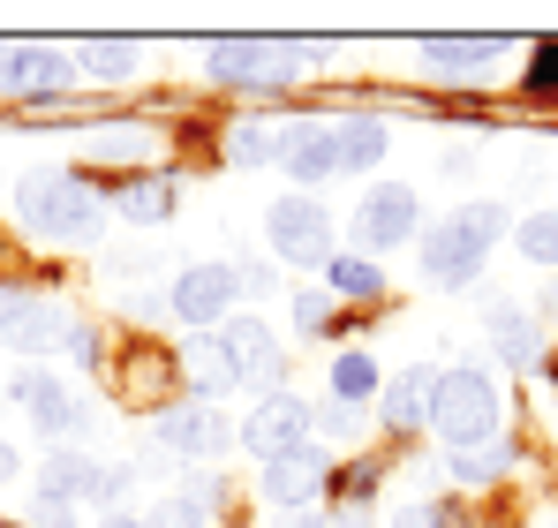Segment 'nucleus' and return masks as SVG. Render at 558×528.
<instances>
[{
  "mask_svg": "<svg viewBox=\"0 0 558 528\" xmlns=\"http://www.w3.org/2000/svg\"><path fill=\"white\" fill-rule=\"evenodd\" d=\"M506 235V212L498 204H461V212H446L430 235H423V272L438 279V287H468L483 257H490V242Z\"/></svg>",
  "mask_w": 558,
  "mask_h": 528,
  "instance_id": "obj_1",
  "label": "nucleus"
},
{
  "mask_svg": "<svg viewBox=\"0 0 558 528\" xmlns=\"http://www.w3.org/2000/svg\"><path fill=\"white\" fill-rule=\"evenodd\" d=\"M15 219L31 235H46V242H84L106 219V196L84 175H46V181H31V189H15Z\"/></svg>",
  "mask_w": 558,
  "mask_h": 528,
  "instance_id": "obj_2",
  "label": "nucleus"
},
{
  "mask_svg": "<svg viewBox=\"0 0 558 528\" xmlns=\"http://www.w3.org/2000/svg\"><path fill=\"white\" fill-rule=\"evenodd\" d=\"M430 423H438V439L453 445V453H461V445L498 439V385H490L483 370H438Z\"/></svg>",
  "mask_w": 558,
  "mask_h": 528,
  "instance_id": "obj_3",
  "label": "nucleus"
},
{
  "mask_svg": "<svg viewBox=\"0 0 558 528\" xmlns=\"http://www.w3.org/2000/svg\"><path fill=\"white\" fill-rule=\"evenodd\" d=\"M129 491V468H106L92 453H53L46 460V476H38V506H53V514H84V506H113Z\"/></svg>",
  "mask_w": 558,
  "mask_h": 528,
  "instance_id": "obj_4",
  "label": "nucleus"
},
{
  "mask_svg": "<svg viewBox=\"0 0 558 528\" xmlns=\"http://www.w3.org/2000/svg\"><path fill=\"white\" fill-rule=\"evenodd\" d=\"M310 69L302 46H265V38H227L204 53V76L211 84H250V91H272V84H294Z\"/></svg>",
  "mask_w": 558,
  "mask_h": 528,
  "instance_id": "obj_5",
  "label": "nucleus"
},
{
  "mask_svg": "<svg viewBox=\"0 0 558 528\" xmlns=\"http://www.w3.org/2000/svg\"><path fill=\"white\" fill-rule=\"evenodd\" d=\"M265 235H272V257L279 264H332V219H325V204L317 196H279L272 212H265Z\"/></svg>",
  "mask_w": 558,
  "mask_h": 528,
  "instance_id": "obj_6",
  "label": "nucleus"
},
{
  "mask_svg": "<svg viewBox=\"0 0 558 528\" xmlns=\"http://www.w3.org/2000/svg\"><path fill=\"white\" fill-rule=\"evenodd\" d=\"M234 295H242V272H234V264H182L167 310H174L182 325H196V333H219V325L234 317Z\"/></svg>",
  "mask_w": 558,
  "mask_h": 528,
  "instance_id": "obj_7",
  "label": "nucleus"
},
{
  "mask_svg": "<svg viewBox=\"0 0 558 528\" xmlns=\"http://www.w3.org/2000/svg\"><path fill=\"white\" fill-rule=\"evenodd\" d=\"M8 400L31 408V431H38V439H76V431H84V400H76L53 370H15V377H8Z\"/></svg>",
  "mask_w": 558,
  "mask_h": 528,
  "instance_id": "obj_8",
  "label": "nucleus"
},
{
  "mask_svg": "<svg viewBox=\"0 0 558 528\" xmlns=\"http://www.w3.org/2000/svg\"><path fill=\"white\" fill-rule=\"evenodd\" d=\"M151 439H159V453H182V460H219L234 445V423L211 400H182V408H167L151 423Z\"/></svg>",
  "mask_w": 558,
  "mask_h": 528,
  "instance_id": "obj_9",
  "label": "nucleus"
},
{
  "mask_svg": "<svg viewBox=\"0 0 558 528\" xmlns=\"http://www.w3.org/2000/svg\"><path fill=\"white\" fill-rule=\"evenodd\" d=\"M219 355H227L234 385H257V393H272L279 370H287V355H279L265 317H227V325H219Z\"/></svg>",
  "mask_w": 558,
  "mask_h": 528,
  "instance_id": "obj_10",
  "label": "nucleus"
},
{
  "mask_svg": "<svg viewBox=\"0 0 558 528\" xmlns=\"http://www.w3.org/2000/svg\"><path fill=\"white\" fill-rule=\"evenodd\" d=\"M242 445H250L257 460L302 453V445H310V408H302L294 393H265V400H257V416L242 423Z\"/></svg>",
  "mask_w": 558,
  "mask_h": 528,
  "instance_id": "obj_11",
  "label": "nucleus"
},
{
  "mask_svg": "<svg viewBox=\"0 0 558 528\" xmlns=\"http://www.w3.org/2000/svg\"><path fill=\"white\" fill-rule=\"evenodd\" d=\"M408 235H415V189L408 181H385L355 204V242L363 250H400Z\"/></svg>",
  "mask_w": 558,
  "mask_h": 528,
  "instance_id": "obj_12",
  "label": "nucleus"
},
{
  "mask_svg": "<svg viewBox=\"0 0 558 528\" xmlns=\"http://www.w3.org/2000/svg\"><path fill=\"white\" fill-rule=\"evenodd\" d=\"M76 84V61L53 53V46H0V91H69Z\"/></svg>",
  "mask_w": 558,
  "mask_h": 528,
  "instance_id": "obj_13",
  "label": "nucleus"
},
{
  "mask_svg": "<svg viewBox=\"0 0 558 528\" xmlns=\"http://www.w3.org/2000/svg\"><path fill=\"white\" fill-rule=\"evenodd\" d=\"M287 175L302 181V196L317 189V181L348 175V159H340V129H325V121H310V129H294V144H287V159H279Z\"/></svg>",
  "mask_w": 558,
  "mask_h": 528,
  "instance_id": "obj_14",
  "label": "nucleus"
},
{
  "mask_svg": "<svg viewBox=\"0 0 558 528\" xmlns=\"http://www.w3.org/2000/svg\"><path fill=\"white\" fill-rule=\"evenodd\" d=\"M317 491H325V453H317V445L265 460V499H279V506H310Z\"/></svg>",
  "mask_w": 558,
  "mask_h": 528,
  "instance_id": "obj_15",
  "label": "nucleus"
},
{
  "mask_svg": "<svg viewBox=\"0 0 558 528\" xmlns=\"http://www.w3.org/2000/svg\"><path fill=\"white\" fill-rule=\"evenodd\" d=\"M498 53H506L498 38H430V46H423V69H430V76H490Z\"/></svg>",
  "mask_w": 558,
  "mask_h": 528,
  "instance_id": "obj_16",
  "label": "nucleus"
},
{
  "mask_svg": "<svg viewBox=\"0 0 558 528\" xmlns=\"http://www.w3.org/2000/svg\"><path fill=\"white\" fill-rule=\"evenodd\" d=\"M430 393H438V370H423V362L400 370V377L385 385V423H392V431H423V423H430Z\"/></svg>",
  "mask_w": 558,
  "mask_h": 528,
  "instance_id": "obj_17",
  "label": "nucleus"
},
{
  "mask_svg": "<svg viewBox=\"0 0 558 528\" xmlns=\"http://www.w3.org/2000/svg\"><path fill=\"white\" fill-rule=\"evenodd\" d=\"M182 377H189L196 400L234 393V370H227V355H219V333H204V340H189V348H182Z\"/></svg>",
  "mask_w": 558,
  "mask_h": 528,
  "instance_id": "obj_18",
  "label": "nucleus"
},
{
  "mask_svg": "<svg viewBox=\"0 0 558 528\" xmlns=\"http://www.w3.org/2000/svg\"><path fill=\"white\" fill-rule=\"evenodd\" d=\"M287 144H294L287 121H242L227 152H234V167H272V159H287Z\"/></svg>",
  "mask_w": 558,
  "mask_h": 528,
  "instance_id": "obj_19",
  "label": "nucleus"
},
{
  "mask_svg": "<svg viewBox=\"0 0 558 528\" xmlns=\"http://www.w3.org/2000/svg\"><path fill=\"white\" fill-rule=\"evenodd\" d=\"M332 129H340V159H348V175H355V167H377L385 144H392V129H385L377 113H348V121H332Z\"/></svg>",
  "mask_w": 558,
  "mask_h": 528,
  "instance_id": "obj_20",
  "label": "nucleus"
},
{
  "mask_svg": "<svg viewBox=\"0 0 558 528\" xmlns=\"http://www.w3.org/2000/svg\"><path fill=\"white\" fill-rule=\"evenodd\" d=\"M506 468H513V445H506V431H498V439H483V445H461V453H453V476H461V483H498Z\"/></svg>",
  "mask_w": 558,
  "mask_h": 528,
  "instance_id": "obj_21",
  "label": "nucleus"
},
{
  "mask_svg": "<svg viewBox=\"0 0 558 528\" xmlns=\"http://www.w3.org/2000/svg\"><path fill=\"white\" fill-rule=\"evenodd\" d=\"M121 212H129L136 227H159V219L174 212V189L159 175H136V181H121Z\"/></svg>",
  "mask_w": 558,
  "mask_h": 528,
  "instance_id": "obj_22",
  "label": "nucleus"
},
{
  "mask_svg": "<svg viewBox=\"0 0 558 528\" xmlns=\"http://www.w3.org/2000/svg\"><path fill=\"white\" fill-rule=\"evenodd\" d=\"M490 333H498L506 362H536V325H529L521 310H490Z\"/></svg>",
  "mask_w": 558,
  "mask_h": 528,
  "instance_id": "obj_23",
  "label": "nucleus"
},
{
  "mask_svg": "<svg viewBox=\"0 0 558 528\" xmlns=\"http://www.w3.org/2000/svg\"><path fill=\"white\" fill-rule=\"evenodd\" d=\"M76 69H84V76H106V84H121L136 61H129V46H113V38H106V46H84V53H76Z\"/></svg>",
  "mask_w": 558,
  "mask_h": 528,
  "instance_id": "obj_24",
  "label": "nucleus"
},
{
  "mask_svg": "<svg viewBox=\"0 0 558 528\" xmlns=\"http://www.w3.org/2000/svg\"><path fill=\"white\" fill-rule=\"evenodd\" d=\"M332 385H340V400H363V393H377V362L371 355H340L332 362Z\"/></svg>",
  "mask_w": 558,
  "mask_h": 528,
  "instance_id": "obj_25",
  "label": "nucleus"
},
{
  "mask_svg": "<svg viewBox=\"0 0 558 528\" xmlns=\"http://www.w3.org/2000/svg\"><path fill=\"white\" fill-rule=\"evenodd\" d=\"M521 257H536V264H558V212H536V219L521 227Z\"/></svg>",
  "mask_w": 558,
  "mask_h": 528,
  "instance_id": "obj_26",
  "label": "nucleus"
},
{
  "mask_svg": "<svg viewBox=\"0 0 558 528\" xmlns=\"http://www.w3.org/2000/svg\"><path fill=\"white\" fill-rule=\"evenodd\" d=\"M325 279H332L340 295H377V272L363 257H332V264H325Z\"/></svg>",
  "mask_w": 558,
  "mask_h": 528,
  "instance_id": "obj_27",
  "label": "nucleus"
},
{
  "mask_svg": "<svg viewBox=\"0 0 558 528\" xmlns=\"http://www.w3.org/2000/svg\"><path fill=\"white\" fill-rule=\"evenodd\" d=\"M325 317H332V295H325V287H302V295H294V325H302V333H325Z\"/></svg>",
  "mask_w": 558,
  "mask_h": 528,
  "instance_id": "obj_28",
  "label": "nucleus"
},
{
  "mask_svg": "<svg viewBox=\"0 0 558 528\" xmlns=\"http://www.w3.org/2000/svg\"><path fill=\"white\" fill-rule=\"evenodd\" d=\"M144 528H204V506H196V499L182 491V499H167V506H159V514H151Z\"/></svg>",
  "mask_w": 558,
  "mask_h": 528,
  "instance_id": "obj_29",
  "label": "nucleus"
},
{
  "mask_svg": "<svg viewBox=\"0 0 558 528\" xmlns=\"http://www.w3.org/2000/svg\"><path fill=\"white\" fill-rule=\"evenodd\" d=\"M23 302H31V295H15V287H0V333H8V325L23 317Z\"/></svg>",
  "mask_w": 558,
  "mask_h": 528,
  "instance_id": "obj_30",
  "label": "nucleus"
},
{
  "mask_svg": "<svg viewBox=\"0 0 558 528\" xmlns=\"http://www.w3.org/2000/svg\"><path fill=\"white\" fill-rule=\"evenodd\" d=\"M392 528H446V521H438L430 506H400V521H392Z\"/></svg>",
  "mask_w": 558,
  "mask_h": 528,
  "instance_id": "obj_31",
  "label": "nucleus"
},
{
  "mask_svg": "<svg viewBox=\"0 0 558 528\" xmlns=\"http://www.w3.org/2000/svg\"><path fill=\"white\" fill-rule=\"evenodd\" d=\"M98 528H144V521H129V514H106V521H98Z\"/></svg>",
  "mask_w": 558,
  "mask_h": 528,
  "instance_id": "obj_32",
  "label": "nucleus"
},
{
  "mask_svg": "<svg viewBox=\"0 0 558 528\" xmlns=\"http://www.w3.org/2000/svg\"><path fill=\"white\" fill-rule=\"evenodd\" d=\"M8 476H15V453H8V445H0V483H8Z\"/></svg>",
  "mask_w": 558,
  "mask_h": 528,
  "instance_id": "obj_33",
  "label": "nucleus"
},
{
  "mask_svg": "<svg viewBox=\"0 0 558 528\" xmlns=\"http://www.w3.org/2000/svg\"><path fill=\"white\" fill-rule=\"evenodd\" d=\"M279 528H325V521H310V514H294V521H279Z\"/></svg>",
  "mask_w": 558,
  "mask_h": 528,
  "instance_id": "obj_34",
  "label": "nucleus"
},
{
  "mask_svg": "<svg viewBox=\"0 0 558 528\" xmlns=\"http://www.w3.org/2000/svg\"><path fill=\"white\" fill-rule=\"evenodd\" d=\"M551 317H558V287H551Z\"/></svg>",
  "mask_w": 558,
  "mask_h": 528,
  "instance_id": "obj_35",
  "label": "nucleus"
}]
</instances>
